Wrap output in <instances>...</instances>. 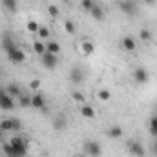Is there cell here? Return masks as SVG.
Masks as SVG:
<instances>
[{
    "label": "cell",
    "instance_id": "10",
    "mask_svg": "<svg viewBox=\"0 0 157 157\" xmlns=\"http://www.w3.org/2000/svg\"><path fill=\"white\" fill-rule=\"evenodd\" d=\"M133 78H135V82H139V84H144V82H148V78H150V75H148V71L144 70V68H135L133 70Z\"/></svg>",
    "mask_w": 157,
    "mask_h": 157
},
{
    "label": "cell",
    "instance_id": "24",
    "mask_svg": "<svg viewBox=\"0 0 157 157\" xmlns=\"http://www.w3.org/2000/svg\"><path fill=\"white\" fill-rule=\"evenodd\" d=\"M139 39L143 40V42H150L152 40V31L150 29H141L139 31Z\"/></svg>",
    "mask_w": 157,
    "mask_h": 157
},
{
    "label": "cell",
    "instance_id": "21",
    "mask_svg": "<svg viewBox=\"0 0 157 157\" xmlns=\"http://www.w3.org/2000/svg\"><path fill=\"white\" fill-rule=\"evenodd\" d=\"M0 128L7 133V132H13V122H11V119H4V121H0Z\"/></svg>",
    "mask_w": 157,
    "mask_h": 157
},
{
    "label": "cell",
    "instance_id": "14",
    "mask_svg": "<svg viewBox=\"0 0 157 157\" xmlns=\"http://www.w3.org/2000/svg\"><path fill=\"white\" fill-rule=\"evenodd\" d=\"M80 51H82L84 55H91V53L95 51V44H93L91 40H82V42H80Z\"/></svg>",
    "mask_w": 157,
    "mask_h": 157
},
{
    "label": "cell",
    "instance_id": "38",
    "mask_svg": "<svg viewBox=\"0 0 157 157\" xmlns=\"http://www.w3.org/2000/svg\"><path fill=\"white\" fill-rule=\"evenodd\" d=\"M62 2H70V0H62Z\"/></svg>",
    "mask_w": 157,
    "mask_h": 157
},
{
    "label": "cell",
    "instance_id": "2",
    "mask_svg": "<svg viewBox=\"0 0 157 157\" xmlns=\"http://www.w3.org/2000/svg\"><path fill=\"white\" fill-rule=\"evenodd\" d=\"M84 152H86V155H90V157H101L102 146L97 141H86L84 143Z\"/></svg>",
    "mask_w": 157,
    "mask_h": 157
},
{
    "label": "cell",
    "instance_id": "5",
    "mask_svg": "<svg viewBox=\"0 0 157 157\" xmlns=\"http://www.w3.org/2000/svg\"><path fill=\"white\" fill-rule=\"evenodd\" d=\"M128 152L132 154L133 157H144V146L139 143V141H130L128 143Z\"/></svg>",
    "mask_w": 157,
    "mask_h": 157
},
{
    "label": "cell",
    "instance_id": "28",
    "mask_svg": "<svg viewBox=\"0 0 157 157\" xmlns=\"http://www.w3.org/2000/svg\"><path fill=\"white\" fill-rule=\"evenodd\" d=\"M37 35H39L40 39L48 40V39H49V29H48V28H40V29H39V33H37Z\"/></svg>",
    "mask_w": 157,
    "mask_h": 157
},
{
    "label": "cell",
    "instance_id": "13",
    "mask_svg": "<svg viewBox=\"0 0 157 157\" xmlns=\"http://www.w3.org/2000/svg\"><path fill=\"white\" fill-rule=\"evenodd\" d=\"M90 15L93 17V20H97V22H101L102 18H104V9L99 6V4H93V7L90 9Z\"/></svg>",
    "mask_w": 157,
    "mask_h": 157
},
{
    "label": "cell",
    "instance_id": "18",
    "mask_svg": "<svg viewBox=\"0 0 157 157\" xmlns=\"http://www.w3.org/2000/svg\"><path fill=\"white\" fill-rule=\"evenodd\" d=\"M80 115H82L84 119H93V117H95V110H93V106L84 104V106L80 108Z\"/></svg>",
    "mask_w": 157,
    "mask_h": 157
},
{
    "label": "cell",
    "instance_id": "17",
    "mask_svg": "<svg viewBox=\"0 0 157 157\" xmlns=\"http://www.w3.org/2000/svg\"><path fill=\"white\" fill-rule=\"evenodd\" d=\"M106 133H108V137H110V139H121L124 132H122V128H121V126H110Z\"/></svg>",
    "mask_w": 157,
    "mask_h": 157
},
{
    "label": "cell",
    "instance_id": "37",
    "mask_svg": "<svg viewBox=\"0 0 157 157\" xmlns=\"http://www.w3.org/2000/svg\"><path fill=\"white\" fill-rule=\"evenodd\" d=\"M144 4H154V0H143Z\"/></svg>",
    "mask_w": 157,
    "mask_h": 157
},
{
    "label": "cell",
    "instance_id": "39",
    "mask_svg": "<svg viewBox=\"0 0 157 157\" xmlns=\"http://www.w3.org/2000/svg\"><path fill=\"white\" fill-rule=\"evenodd\" d=\"M2 91H4V90H0V95H2Z\"/></svg>",
    "mask_w": 157,
    "mask_h": 157
},
{
    "label": "cell",
    "instance_id": "26",
    "mask_svg": "<svg viewBox=\"0 0 157 157\" xmlns=\"http://www.w3.org/2000/svg\"><path fill=\"white\" fill-rule=\"evenodd\" d=\"M64 31H66L68 35H73V33H75V24H73L71 20H64Z\"/></svg>",
    "mask_w": 157,
    "mask_h": 157
},
{
    "label": "cell",
    "instance_id": "15",
    "mask_svg": "<svg viewBox=\"0 0 157 157\" xmlns=\"http://www.w3.org/2000/svg\"><path fill=\"white\" fill-rule=\"evenodd\" d=\"M46 51L48 53H53V55H59L60 53V44L55 42V40H48L46 42Z\"/></svg>",
    "mask_w": 157,
    "mask_h": 157
},
{
    "label": "cell",
    "instance_id": "19",
    "mask_svg": "<svg viewBox=\"0 0 157 157\" xmlns=\"http://www.w3.org/2000/svg\"><path fill=\"white\" fill-rule=\"evenodd\" d=\"M17 6H18L17 0H2V7L6 11H9V13H15L17 11Z\"/></svg>",
    "mask_w": 157,
    "mask_h": 157
},
{
    "label": "cell",
    "instance_id": "29",
    "mask_svg": "<svg viewBox=\"0 0 157 157\" xmlns=\"http://www.w3.org/2000/svg\"><path fill=\"white\" fill-rule=\"evenodd\" d=\"M55 128H57V130H62V128H66V119L59 117L57 121H55Z\"/></svg>",
    "mask_w": 157,
    "mask_h": 157
},
{
    "label": "cell",
    "instance_id": "9",
    "mask_svg": "<svg viewBox=\"0 0 157 157\" xmlns=\"http://www.w3.org/2000/svg\"><path fill=\"white\" fill-rule=\"evenodd\" d=\"M0 108L2 110H15V101L6 91H2V95H0Z\"/></svg>",
    "mask_w": 157,
    "mask_h": 157
},
{
    "label": "cell",
    "instance_id": "22",
    "mask_svg": "<svg viewBox=\"0 0 157 157\" xmlns=\"http://www.w3.org/2000/svg\"><path fill=\"white\" fill-rule=\"evenodd\" d=\"M26 28H28V31H29L31 35H37V33H39V29H40V26L37 24V22H35V20H29Z\"/></svg>",
    "mask_w": 157,
    "mask_h": 157
},
{
    "label": "cell",
    "instance_id": "16",
    "mask_svg": "<svg viewBox=\"0 0 157 157\" xmlns=\"http://www.w3.org/2000/svg\"><path fill=\"white\" fill-rule=\"evenodd\" d=\"M4 91H6L9 97H13V99H18V97L22 95V91H20V88H18L17 84H9V86L4 90Z\"/></svg>",
    "mask_w": 157,
    "mask_h": 157
},
{
    "label": "cell",
    "instance_id": "27",
    "mask_svg": "<svg viewBox=\"0 0 157 157\" xmlns=\"http://www.w3.org/2000/svg\"><path fill=\"white\" fill-rule=\"evenodd\" d=\"M93 4H95L93 0H82V2H80V7H82L84 11H88V13H90V9L93 7Z\"/></svg>",
    "mask_w": 157,
    "mask_h": 157
},
{
    "label": "cell",
    "instance_id": "25",
    "mask_svg": "<svg viewBox=\"0 0 157 157\" xmlns=\"http://www.w3.org/2000/svg\"><path fill=\"white\" fill-rule=\"evenodd\" d=\"M33 49H35V53H39L40 57H42L46 53V44H42V42L37 40V42H33Z\"/></svg>",
    "mask_w": 157,
    "mask_h": 157
},
{
    "label": "cell",
    "instance_id": "6",
    "mask_svg": "<svg viewBox=\"0 0 157 157\" xmlns=\"http://www.w3.org/2000/svg\"><path fill=\"white\" fill-rule=\"evenodd\" d=\"M121 48H122L124 51H128V53H133V51L137 49V42H135L133 37L126 35V37H122V40H121Z\"/></svg>",
    "mask_w": 157,
    "mask_h": 157
},
{
    "label": "cell",
    "instance_id": "40",
    "mask_svg": "<svg viewBox=\"0 0 157 157\" xmlns=\"http://www.w3.org/2000/svg\"><path fill=\"white\" fill-rule=\"evenodd\" d=\"M0 75H2V71H0Z\"/></svg>",
    "mask_w": 157,
    "mask_h": 157
},
{
    "label": "cell",
    "instance_id": "36",
    "mask_svg": "<svg viewBox=\"0 0 157 157\" xmlns=\"http://www.w3.org/2000/svg\"><path fill=\"white\" fill-rule=\"evenodd\" d=\"M154 154L157 155V139H155V143H154Z\"/></svg>",
    "mask_w": 157,
    "mask_h": 157
},
{
    "label": "cell",
    "instance_id": "23",
    "mask_svg": "<svg viewBox=\"0 0 157 157\" xmlns=\"http://www.w3.org/2000/svg\"><path fill=\"white\" fill-rule=\"evenodd\" d=\"M148 130H150V133H152L154 137H157V115H154V117L150 119V124H148Z\"/></svg>",
    "mask_w": 157,
    "mask_h": 157
},
{
    "label": "cell",
    "instance_id": "20",
    "mask_svg": "<svg viewBox=\"0 0 157 157\" xmlns=\"http://www.w3.org/2000/svg\"><path fill=\"white\" fill-rule=\"evenodd\" d=\"M18 102H20V108H29L31 106V97H28L26 93H22L18 97Z\"/></svg>",
    "mask_w": 157,
    "mask_h": 157
},
{
    "label": "cell",
    "instance_id": "1",
    "mask_svg": "<svg viewBox=\"0 0 157 157\" xmlns=\"http://www.w3.org/2000/svg\"><path fill=\"white\" fill-rule=\"evenodd\" d=\"M4 152L7 157H26L28 155V144L22 137H13L9 143H4Z\"/></svg>",
    "mask_w": 157,
    "mask_h": 157
},
{
    "label": "cell",
    "instance_id": "33",
    "mask_svg": "<svg viewBox=\"0 0 157 157\" xmlns=\"http://www.w3.org/2000/svg\"><path fill=\"white\" fill-rule=\"evenodd\" d=\"M29 88L37 91V90L40 88V80H39V78H35V80H31V82H29Z\"/></svg>",
    "mask_w": 157,
    "mask_h": 157
},
{
    "label": "cell",
    "instance_id": "11",
    "mask_svg": "<svg viewBox=\"0 0 157 157\" xmlns=\"http://www.w3.org/2000/svg\"><path fill=\"white\" fill-rule=\"evenodd\" d=\"M31 106H33L35 110H44V108H46V99H44L40 93L35 91V93L31 95Z\"/></svg>",
    "mask_w": 157,
    "mask_h": 157
},
{
    "label": "cell",
    "instance_id": "4",
    "mask_svg": "<svg viewBox=\"0 0 157 157\" xmlns=\"http://www.w3.org/2000/svg\"><path fill=\"white\" fill-rule=\"evenodd\" d=\"M42 64H44V68H48V70H55L57 64H59V57L46 51V53L42 55Z\"/></svg>",
    "mask_w": 157,
    "mask_h": 157
},
{
    "label": "cell",
    "instance_id": "30",
    "mask_svg": "<svg viewBox=\"0 0 157 157\" xmlns=\"http://www.w3.org/2000/svg\"><path fill=\"white\" fill-rule=\"evenodd\" d=\"M11 122H13V132H20L22 130V122L18 119H11Z\"/></svg>",
    "mask_w": 157,
    "mask_h": 157
},
{
    "label": "cell",
    "instance_id": "34",
    "mask_svg": "<svg viewBox=\"0 0 157 157\" xmlns=\"http://www.w3.org/2000/svg\"><path fill=\"white\" fill-rule=\"evenodd\" d=\"M48 13H49L51 17H57V15H59V9H57V6H49V7H48Z\"/></svg>",
    "mask_w": 157,
    "mask_h": 157
},
{
    "label": "cell",
    "instance_id": "8",
    "mask_svg": "<svg viewBox=\"0 0 157 157\" xmlns=\"http://www.w3.org/2000/svg\"><path fill=\"white\" fill-rule=\"evenodd\" d=\"M7 59H9V62H13V64H22L24 60H26V55H24V51L22 49H13L9 55H7Z\"/></svg>",
    "mask_w": 157,
    "mask_h": 157
},
{
    "label": "cell",
    "instance_id": "7",
    "mask_svg": "<svg viewBox=\"0 0 157 157\" xmlns=\"http://www.w3.org/2000/svg\"><path fill=\"white\" fill-rule=\"evenodd\" d=\"M2 49L6 51V55H9L13 49H17V44L13 42V39H11L9 33H4V35H2Z\"/></svg>",
    "mask_w": 157,
    "mask_h": 157
},
{
    "label": "cell",
    "instance_id": "12",
    "mask_svg": "<svg viewBox=\"0 0 157 157\" xmlns=\"http://www.w3.org/2000/svg\"><path fill=\"white\" fill-rule=\"evenodd\" d=\"M70 80L73 82V84H80L82 80H84V71L75 66V68H71V71H70Z\"/></svg>",
    "mask_w": 157,
    "mask_h": 157
},
{
    "label": "cell",
    "instance_id": "35",
    "mask_svg": "<svg viewBox=\"0 0 157 157\" xmlns=\"http://www.w3.org/2000/svg\"><path fill=\"white\" fill-rule=\"evenodd\" d=\"M4 137H6V132H4V130L0 128V139H4Z\"/></svg>",
    "mask_w": 157,
    "mask_h": 157
},
{
    "label": "cell",
    "instance_id": "32",
    "mask_svg": "<svg viewBox=\"0 0 157 157\" xmlns=\"http://www.w3.org/2000/svg\"><path fill=\"white\" fill-rule=\"evenodd\" d=\"M71 97H73V101H77V102H82V101H84V95H82L80 91H73Z\"/></svg>",
    "mask_w": 157,
    "mask_h": 157
},
{
    "label": "cell",
    "instance_id": "3",
    "mask_svg": "<svg viewBox=\"0 0 157 157\" xmlns=\"http://www.w3.org/2000/svg\"><path fill=\"white\" fill-rule=\"evenodd\" d=\"M119 9H121L124 15H128V17H133V15L139 11L135 0H121V2H119Z\"/></svg>",
    "mask_w": 157,
    "mask_h": 157
},
{
    "label": "cell",
    "instance_id": "31",
    "mask_svg": "<svg viewBox=\"0 0 157 157\" xmlns=\"http://www.w3.org/2000/svg\"><path fill=\"white\" fill-rule=\"evenodd\" d=\"M99 99H101V101H108V99H110V91H108V90H101V91H99Z\"/></svg>",
    "mask_w": 157,
    "mask_h": 157
}]
</instances>
